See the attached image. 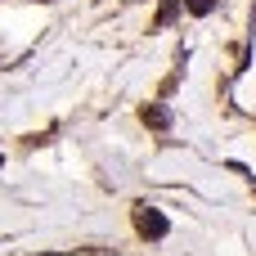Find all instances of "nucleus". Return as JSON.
Returning <instances> with one entry per match:
<instances>
[{
	"label": "nucleus",
	"instance_id": "f257e3e1",
	"mask_svg": "<svg viewBox=\"0 0 256 256\" xmlns=\"http://www.w3.org/2000/svg\"><path fill=\"white\" fill-rule=\"evenodd\" d=\"M135 230H140V238H166V216L158 212V207H148V202H140L135 207Z\"/></svg>",
	"mask_w": 256,
	"mask_h": 256
},
{
	"label": "nucleus",
	"instance_id": "f03ea898",
	"mask_svg": "<svg viewBox=\"0 0 256 256\" xmlns=\"http://www.w3.org/2000/svg\"><path fill=\"white\" fill-rule=\"evenodd\" d=\"M140 122L153 126V130H166V126H171V108H162V104H144V108H140Z\"/></svg>",
	"mask_w": 256,
	"mask_h": 256
},
{
	"label": "nucleus",
	"instance_id": "7ed1b4c3",
	"mask_svg": "<svg viewBox=\"0 0 256 256\" xmlns=\"http://www.w3.org/2000/svg\"><path fill=\"white\" fill-rule=\"evenodd\" d=\"M180 9H184V0H162L158 14H153V32H166V27L180 18Z\"/></svg>",
	"mask_w": 256,
	"mask_h": 256
},
{
	"label": "nucleus",
	"instance_id": "20e7f679",
	"mask_svg": "<svg viewBox=\"0 0 256 256\" xmlns=\"http://www.w3.org/2000/svg\"><path fill=\"white\" fill-rule=\"evenodd\" d=\"M184 4H189V14H194V18H207V14H212L220 0H184Z\"/></svg>",
	"mask_w": 256,
	"mask_h": 256
},
{
	"label": "nucleus",
	"instance_id": "39448f33",
	"mask_svg": "<svg viewBox=\"0 0 256 256\" xmlns=\"http://www.w3.org/2000/svg\"><path fill=\"white\" fill-rule=\"evenodd\" d=\"M0 166H4V158H0Z\"/></svg>",
	"mask_w": 256,
	"mask_h": 256
}]
</instances>
